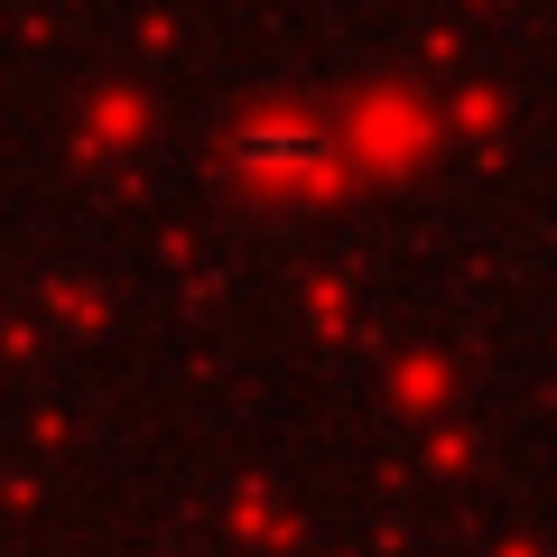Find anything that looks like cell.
<instances>
[{
    "mask_svg": "<svg viewBox=\"0 0 557 557\" xmlns=\"http://www.w3.org/2000/svg\"><path fill=\"white\" fill-rule=\"evenodd\" d=\"M233 159L242 168H260V177H307V168H317L325 159V131H317V121H251V131H242L233 139Z\"/></svg>",
    "mask_w": 557,
    "mask_h": 557,
    "instance_id": "cell-1",
    "label": "cell"
}]
</instances>
